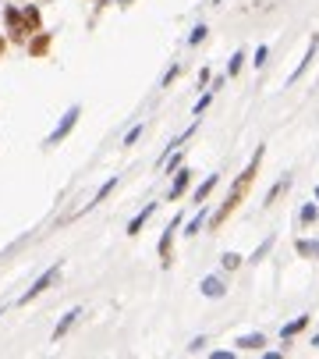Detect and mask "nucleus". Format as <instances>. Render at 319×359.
<instances>
[{
	"label": "nucleus",
	"instance_id": "1",
	"mask_svg": "<svg viewBox=\"0 0 319 359\" xmlns=\"http://www.w3.org/2000/svg\"><path fill=\"white\" fill-rule=\"evenodd\" d=\"M259 160H263V149H259V153H255V160L248 164V171L238 178V182H234V189H231V196H227V203H223V210L213 217V224H223V221H227L234 210H238V206H241V196L252 189V182H255V171H259Z\"/></svg>",
	"mask_w": 319,
	"mask_h": 359
},
{
	"label": "nucleus",
	"instance_id": "2",
	"mask_svg": "<svg viewBox=\"0 0 319 359\" xmlns=\"http://www.w3.org/2000/svg\"><path fill=\"white\" fill-rule=\"evenodd\" d=\"M8 28H11L15 40H25L28 33H36V28H40V11L36 8H25V11L8 8Z\"/></svg>",
	"mask_w": 319,
	"mask_h": 359
},
{
	"label": "nucleus",
	"instance_id": "3",
	"mask_svg": "<svg viewBox=\"0 0 319 359\" xmlns=\"http://www.w3.org/2000/svg\"><path fill=\"white\" fill-rule=\"evenodd\" d=\"M75 122H78V107H75V110H68V117H64V125H60V128H57V132L50 135V142H57V139H64V135H68V128H71Z\"/></svg>",
	"mask_w": 319,
	"mask_h": 359
},
{
	"label": "nucleus",
	"instance_id": "4",
	"mask_svg": "<svg viewBox=\"0 0 319 359\" xmlns=\"http://www.w3.org/2000/svg\"><path fill=\"white\" fill-rule=\"evenodd\" d=\"M28 50H32V57H43V53L50 50V36H46V33H40L36 40H32V47H28Z\"/></svg>",
	"mask_w": 319,
	"mask_h": 359
},
{
	"label": "nucleus",
	"instance_id": "5",
	"mask_svg": "<svg viewBox=\"0 0 319 359\" xmlns=\"http://www.w3.org/2000/svg\"><path fill=\"white\" fill-rule=\"evenodd\" d=\"M53 278H57V271H50V274H43V278H40L36 285H32V288H28V295H25V303H28V299H36V295H40V292H43V288H46V285H50Z\"/></svg>",
	"mask_w": 319,
	"mask_h": 359
},
{
	"label": "nucleus",
	"instance_id": "6",
	"mask_svg": "<svg viewBox=\"0 0 319 359\" xmlns=\"http://www.w3.org/2000/svg\"><path fill=\"white\" fill-rule=\"evenodd\" d=\"M188 182H191V174H188V171H181V178H178V185L171 189V199H178V196L184 192V185H188Z\"/></svg>",
	"mask_w": 319,
	"mask_h": 359
},
{
	"label": "nucleus",
	"instance_id": "7",
	"mask_svg": "<svg viewBox=\"0 0 319 359\" xmlns=\"http://www.w3.org/2000/svg\"><path fill=\"white\" fill-rule=\"evenodd\" d=\"M302 327H305V317H298L295 324H287V327H284V338H291V335H298Z\"/></svg>",
	"mask_w": 319,
	"mask_h": 359
},
{
	"label": "nucleus",
	"instance_id": "8",
	"mask_svg": "<svg viewBox=\"0 0 319 359\" xmlns=\"http://www.w3.org/2000/svg\"><path fill=\"white\" fill-rule=\"evenodd\" d=\"M149 214H153V206H146V210H142V214H139V217L132 221V228H128V231H132V235H135V231H139V228L146 224V217H149Z\"/></svg>",
	"mask_w": 319,
	"mask_h": 359
},
{
	"label": "nucleus",
	"instance_id": "9",
	"mask_svg": "<svg viewBox=\"0 0 319 359\" xmlns=\"http://www.w3.org/2000/svg\"><path fill=\"white\" fill-rule=\"evenodd\" d=\"M202 292H206V295H223V285H220V281H213V278H209V281H206V285H202Z\"/></svg>",
	"mask_w": 319,
	"mask_h": 359
},
{
	"label": "nucleus",
	"instance_id": "10",
	"mask_svg": "<svg viewBox=\"0 0 319 359\" xmlns=\"http://www.w3.org/2000/svg\"><path fill=\"white\" fill-rule=\"evenodd\" d=\"M213 185H216V174H213V178H209V182H206V185H202V189H199V192H196V199H199V203H202V199H206V196H209V192H213Z\"/></svg>",
	"mask_w": 319,
	"mask_h": 359
},
{
	"label": "nucleus",
	"instance_id": "11",
	"mask_svg": "<svg viewBox=\"0 0 319 359\" xmlns=\"http://www.w3.org/2000/svg\"><path fill=\"white\" fill-rule=\"evenodd\" d=\"M263 345V338L259 335H252V338H241V349H259Z\"/></svg>",
	"mask_w": 319,
	"mask_h": 359
},
{
	"label": "nucleus",
	"instance_id": "12",
	"mask_svg": "<svg viewBox=\"0 0 319 359\" xmlns=\"http://www.w3.org/2000/svg\"><path fill=\"white\" fill-rule=\"evenodd\" d=\"M238 263H241V256H234V253H227V256H223V267H231V271H234Z\"/></svg>",
	"mask_w": 319,
	"mask_h": 359
},
{
	"label": "nucleus",
	"instance_id": "13",
	"mask_svg": "<svg viewBox=\"0 0 319 359\" xmlns=\"http://www.w3.org/2000/svg\"><path fill=\"white\" fill-rule=\"evenodd\" d=\"M241 61H245V53H234V61H231V75H238V68H241Z\"/></svg>",
	"mask_w": 319,
	"mask_h": 359
},
{
	"label": "nucleus",
	"instance_id": "14",
	"mask_svg": "<svg viewBox=\"0 0 319 359\" xmlns=\"http://www.w3.org/2000/svg\"><path fill=\"white\" fill-rule=\"evenodd\" d=\"M202 40H206V28L199 25V28H196V33H191V43H202Z\"/></svg>",
	"mask_w": 319,
	"mask_h": 359
},
{
	"label": "nucleus",
	"instance_id": "15",
	"mask_svg": "<svg viewBox=\"0 0 319 359\" xmlns=\"http://www.w3.org/2000/svg\"><path fill=\"white\" fill-rule=\"evenodd\" d=\"M0 53H4V40H0Z\"/></svg>",
	"mask_w": 319,
	"mask_h": 359
}]
</instances>
